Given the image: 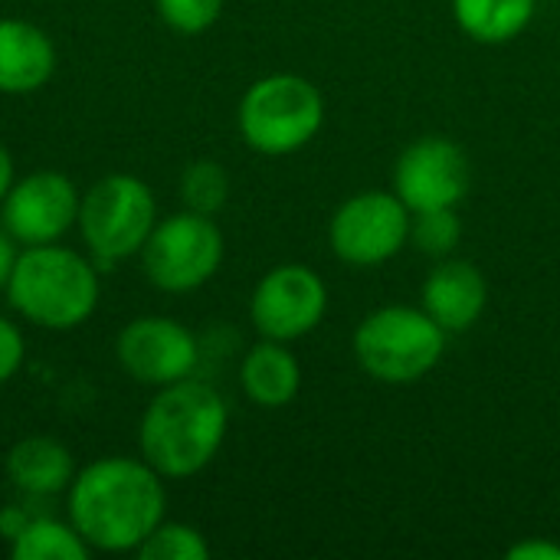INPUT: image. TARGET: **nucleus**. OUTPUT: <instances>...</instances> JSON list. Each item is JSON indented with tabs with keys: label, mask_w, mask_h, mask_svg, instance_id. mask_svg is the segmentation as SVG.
Segmentation results:
<instances>
[{
	"label": "nucleus",
	"mask_w": 560,
	"mask_h": 560,
	"mask_svg": "<svg viewBox=\"0 0 560 560\" xmlns=\"http://www.w3.org/2000/svg\"><path fill=\"white\" fill-rule=\"evenodd\" d=\"M141 560H207L210 545L207 538L184 522H161L135 551Z\"/></svg>",
	"instance_id": "nucleus-20"
},
{
	"label": "nucleus",
	"mask_w": 560,
	"mask_h": 560,
	"mask_svg": "<svg viewBox=\"0 0 560 560\" xmlns=\"http://www.w3.org/2000/svg\"><path fill=\"white\" fill-rule=\"evenodd\" d=\"M512 560H560V545L555 541H522L509 548Z\"/></svg>",
	"instance_id": "nucleus-24"
},
{
	"label": "nucleus",
	"mask_w": 560,
	"mask_h": 560,
	"mask_svg": "<svg viewBox=\"0 0 560 560\" xmlns=\"http://www.w3.org/2000/svg\"><path fill=\"white\" fill-rule=\"evenodd\" d=\"M56 72L52 36L16 16L0 20V95H33Z\"/></svg>",
	"instance_id": "nucleus-14"
},
{
	"label": "nucleus",
	"mask_w": 560,
	"mask_h": 560,
	"mask_svg": "<svg viewBox=\"0 0 560 560\" xmlns=\"http://www.w3.org/2000/svg\"><path fill=\"white\" fill-rule=\"evenodd\" d=\"M154 223L158 200L151 187L135 174H108L82 194L75 226L102 269L138 256Z\"/></svg>",
	"instance_id": "nucleus-6"
},
{
	"label": "nucleus",
	"mask_w": 560,
	"mask_h": 560,
	"mask_svg": "<svg viewBox=\"0 0 560 560\" xmlns=\"http://www.w3.org/2000/svg\"><path fill=\"white\" fill-rule=\"evenodd\" d=\"M13 180H16V174H13V158H10V151L3 148V141H0V203H3V197H7V190L13 187Z\"/></svg>",
	"instance_id": "nucleus-26"
},
{
	"label": "nucleus",
	"mask_w": 560,
	"mask_h": 560,
	"mask_svg": "<svg viewBox=\"0 0 560 560\" xmlns=\"http://www.w3.org/2000/svg\"><path fill=\"white\" fill-rule=\"evenodd\" d=\"M489 302L486 276L466 259H443L423 282V312L446 331H469Z\"/></svg>",
	"instance_id": "nucleus-13"
},
{
	"label": "nucleus",
	"mask_w": 560,
	"mask_h": 560,
	"mask_svg": "<svg viewBox=\"0 0 560 560\" xmlns=\"http://www.w3.org/2000/svg\"><path fill=\"white\" fill-rule=\"evenodd\" d=\"M469 184L472 171L466 151L443 135L417 138L394 164V194L410 213L459 207Z\"/></svg>",
	"instance_id": "nucleus-11"
},
{
	"label": "nucleus",
	"mask_w": 560,
	"mask_h": 560,
	"mask_svg": "<svg viewBox=\"0 0 560 560\" xmlns=\"http://www.w3.org/2000/svg\"><path fill=\"white\" fill-rule=\"evenodd\" d=\"M75 459L69 446L52 436H26L7 453V479L30 499L62 495L75 479Z\"/></svg>",
	"instance_id": "nucleus-15"
},
{
	"label": "nucleus",
	"mask_w": 560,
	"mask_h": 560,
	"mask_svg": "<svg viewBox=\"0 0 560 560\" xmlns=\"http://www.w3.org/2000/svg\"><path fill=\"white\" fill-rule=\"evenodd\" d=\"M463 236V223L456 217V207L446 210H423L410 217V240L423 256L446 259Z\"/></svg>",
	"instance_id": "nucleus-21"
},
{
	"label": "nucleus",
	"mask_w": 560,
	"mask_h": 560,
	"mask_svg": "<svg viewBox=\"0 0 560 560\" xmlns=\"http://www.w3.org/2000/svg\"><path fill=\"white\" fill-rule=\"evenodd\" d=\"M115 358L131 381L161 390L167 384L194 377L200 364V345L194 331L177 318L141 315L118 331Z\"/></svg>",
	"instance_id": "nucleus-10"
},
{
	"label": "nucleus",
	"mask_w": 560,
	"mask_h": 560,
	"mask_svg": "<svg viewBox=\"0 0 560 560\" xmlns=\"http://www.w3.org/2000/svg\"><path fill=\"white\" fill-rule=\"evenodd\" d=\"M223 253L226 243L213 217L180 210L154 223L138 256H141V272L154 289L184 295V292H197L217 276Z\"/></svg>",
	"instance_id": "nucleus-7"
},
{
	"label": "nucleus",
	"mask_w": 560,
	"mask_h": 560,
	"mask_svg": "<svg viewBox=\"0 0 560 560\" xmlns=\"http://www.w3.org/2000/svg\"><path fill=\"white\" fill-rule=\"evenodd\" d=\"M538 0H453L456 23L476 43H509L535 20Z\"/></svg>",
	"instance_id": "nucleus-17"
},
{
	"label": "nucleus",
	"mask_w": 560,
	"mask_h": 560,
	"mask_svg": "<svg viewBox=\"0 0 560 560\" xmlns=\"http://www.w3.org/2000/svg\"><path fill=\"white\" fill-rule=\"evenodd\" d=\"M328 312V285L325 279L302 266L285 262L269 269L249 299V318L262 338L272 341H299L312 335Z\"/></svg>",
	"instance_id": "nucleus-9"
},
{
	"label": "nucleus",
	"mask_w": 560,
	"mask_h": 560,
	"mask_svg": "<svg viewBox=\"0 0 560 560\" xmlns=\"http://www.w3.org/2000/svg\"><path fill=\"white\" fill-rule=\"evenodd\" d=\"M23 358H26L23 331L10 318L0 315V387L16 377V371L23 368Z\"/></svg>",
	"instance_id": "nucleus-23"
},
{
	"label": "nucleus",
	"mask_w": 560,
	"mask_h": 560,
	"mask_svg": "<svg viewBox=\"0 0 560 560\" xmlns=\"http://www.w3.org/2000/svg\"><path fill=\"white\" fill-rule=\"evenodd\" d=\"M236 121L253 151L266 158H285L302 151L322 131L325 98L305 75H262L240 98Z\"/></svg>",
	"instance_id": "nucleus-4"
},
{
	"label": "nucleus",
	"mask_w": 560,
	"mask_h": 560,
	"mask_svg": "<svg viewBox=\"0 0 560 560\" xmlns=\"http://www.w3.org/2000/svg\"><path fill=\"white\" fill-rule=\"evenodd\" d=\"M446 351V331L410 305H387L371 312L354 331L358 364L381 384L423 381Z\"/></svg>",
	"instance_id": "nucleus-5"
},
{
	"label": "nucleus",
	"mask_w": 560,
	"mask_h": 560,
	"mask_svg": "<svg viewBox=\"0 0 560 560\" xmlns=\"http://www.w3.org/2000/svg\"><path fill=\"white\" fill-rule=\"evenodd\" d=\"M98 299V262L59 243L23 246L7 282L10 308L46 331H72L85 325L95 315Z\"/></svg>",
	"instance_id": "nucleus-3"
},
{
	"label": "nucleus",
	"mask_w": 560,
	"mask_h": 560,
	"mask_svg": "<svg viewBox=\"0 0 560 560\" xmlns=\"http://www.w3.org/2000/svg\"><path fill=\"white\" fill-rule=\"evenodd\" d=\"M167 492L141 456H102L82 466L66 489V515L92 551L135 555L164 522Z\"/></svg>",
	"instance_id": "nucleus-1"
},
{
	"label": "nucleus",
	"mask_w": 560,
	"mask_h": 560,
	"mask_svg": "<svg viewBox=\"0 0 560 560\" xmlns=\"http://www.w3.org/2000/svg\"><path fill=\"white\" fill-rule=\"evenodd\" d=\"M180 200H184V210H194V213H220L230 200V174L220 161H210V158H200V161H190L180 174Z\"/></svg>",
	"instance_id": "nucleus-19"
},
{
	"label": "nucleus",
	"mask_w": 560,
	"mask_h": 560,
	"mask_svg": "<svg viewBox=\"0 0 560 560\" xmlns=\"http://www.w3.org/2000/svg\"><path fill=\"white\" fill-rule=\"evenodd\" d=\"M82 194L62 171H33L7 190L0 203V226L20 246L59 243L79 223Z\"/></svg>",
	"instance_id": "nucleus-12"
},
{
	"label": "nucleus",
	"mask_w": 560,
	"mask_h": 560,
	"mask_svg": "<svg viewBox=\"0 0 560 560\" xmlns=\"http://www.w3.org/2000/svg\"><path fill=\"white\" fill-rule=\"evenodd\" d=\"M10 558L13 560H89L92 548L75 532V525L66 518L33 515L13 538H10Z\"/></svg>",
	"instance_id": "nucleus-18"
},
{
	"label": "nucleus",
	"mask_w": 560,
	"mask_h": 560,
	"mask_svg": "<svg viewBox=\"0 0 560 560\" xmlns=\"http://www.w3.org/2000/svg\"><path fill=\"white\" fill-rule=\"evenodd\" d=\"M230 430L226 400L197 377H184L154 394L138 423V453L164 479L203 472Z\"/></svg>",
	"instance_id": "nucleus-2"
},
{
	"label": "nucleus",
	"mask_w": 560,
	"mask_h": 560,
	"mask_svg": "<svg viewBox=\"0 0 560 560\" xmlns=\"http://www.w3.org/2000/svg\"><path fill=\"white\" fill-rule=\"evenodd\" d=\"M240 384H243V394L262 410L289 407L302 387L299 358L285 348V341L262 338L259 345L246 351L240 364Z\"/></svg>",
	"instance_id": "nucleus-16"
},
{
	"label": "nucleus",
	"mask_w": 560,
	"mask_h": 560,
	"mask_svg": "<svg viewBox=\"0 0 560 560\" xmlns=\"http://www.w3.org/2000/svg\"><path fill=\"white\" fill-rule=\"evenodd\" d=\"M410 210L390 190H364L338 207L328 226L331 249L348 266H381L410 240Z\"/></svg>",
	"instance_id": "nucleus-8"
},
{
	"label": "nucleus",
	"mask_w": 560,
	"mask_h": 560,
	"mask_svg": "<svg viewBox=\"0 0 560 560\" xmlns=\"http://www.w3.org/2000/svg\"><path fill=\"white\" fill-rule=\"evenodd\" d=\"M16 259H20V243L0 226V292H7V282L13 276Z\"/></svg>",
	"instance_id": "nucleus-25"
},
{
	"label": "nucleus",
	"mask_w": 560,
	"mask_h": 560,
	"mask_svg": "<svg viewBox=\"0 0 560 560\" xmlns=\"http://www.w3.org/2000/svg\"><path fill=\"white\" fill-rule=\"evenodd\" d=\"M154 7L158 16L180 36H197L210 30L223 13V0H154Z\"/></svg>",
	"instance_id": "nucleus-22"
}]
</instances>
